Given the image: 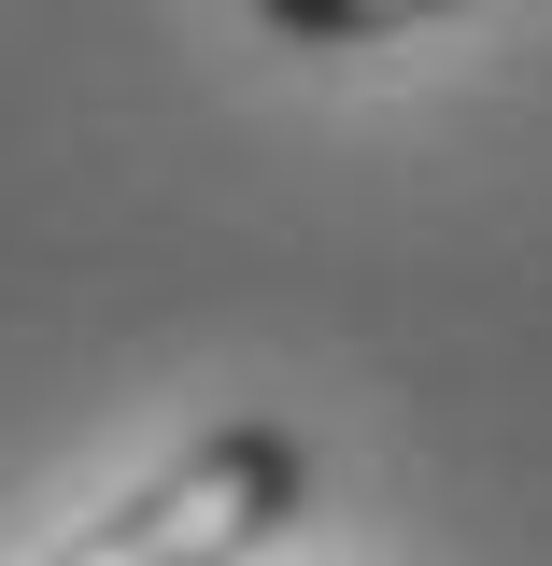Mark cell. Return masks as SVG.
Segmentation results:
<instances>
[{"mask_svg": "<svg viewBox=\"0 0 552 566\" xmlns=\"http://www.w3.org/2000/svg\"><path fill=\"white\" fill-rule=\"evenodd\" d=\"M298 482H312V468H298L283 424H212L170 482H142L114 524H85V538L43 553V566H241V553H270V538H283Z\"/></svg>", "mask_w": 552, "mask_h": 566, "instance_id": "obj_1", "label": "cell"}, {"mask_svg": "<svg viewBox=\"0 0 552 566\" xmlns=\"http://www.w3.org/2000/svg\"><path fill=\"white\" fill-rule=\"evenodd\" d=\"M298 43H368V29H412V14H454V0H256Z\"/></svg>", "mask_w": 552, "mask_h": 566, "instance_id": "obj_2", "label": "cell"}]
</instances>
